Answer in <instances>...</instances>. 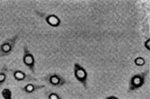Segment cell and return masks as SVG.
<instances>
[{
  "instance_id": "cell-2",
  "label": "cell",
  "mask_w": 150,
  "mask_h": 99,
  "mask_svg": "<svg viewBox=\"0 0 150 99\" xmlns=\"http://www.w3.org/2000/svg\"><path fill=\"white\" fill-rule=\"evenodd\" d=\"M19 40V35H15L13 37L6 39L1 45H0V57H7L15 49V46Z\"/></svg>"
},
{
  "instance_id": "cell-14",
  "label": "cell",
  "mask_w": 150,
  "mask_h": 99,
  "mask_svg": "<svg viewBox=\"0 0 150 99\" xmlns=\"http://www.w3.org/2000/svg\"><path fill=\"white\" fill-rule=\"evenodd\" d=\"M3 96H4V97H5V99H8V98H7V97H6V96H5V95H3ZM9 99H10V98H9Z\"/></svg>"
},
{
  "instance_id": "cell-8",
  "label": "cell",
  "mask_w": 150,
  "mask_h": 99,
  "mask_svg": "<svg viewBox=\"0 0 150 99\" xmlns=\"http://www.w3.org/2000/svg\"><path fill=\"white\" fill-rule=\"evenodd\" d=\"M45 88L44 84H35V83H27L26 85H24L22 87V90L25 93L27 94H31V93H34L36 91L40 90V89Z\"/></svg>"
},
{
  "instance_id": "cell-3",
  "label": "cell",
  "mask_w": 150,
  "mask_h": 99,
  "mask_svg": "<svg viewBox=\"0 0 150 99\" xmlns=\"http://www.w3.org/2000/svg\"><path fill=\"white\" fill-rule=\"evenodd\" d=\"M73 73H74V77L76 78V80L78 81V82H80V84H82L85 89L88 88V85H87V84H88V73H87V71L81 66V64H74Z\"/></svg>"
},
{
  "instance_id": "cell-5",
  "label": "cell",
  "mask_w": 150,
  "mask_h": 99,
  "mask_svg": "<svg viewBox=\"0 0 150 99\" xmlns=\"http://www.w3.org/2000/svg\"><path fill=\"white\" fill-rule=\"evenodd\" d=\"M44 79L48 84H50L51 86H55V87H60V86H63L67 83L66 79L57 73L48 74Z\"/></svg>"
},
{
  "instance_id": "cell-10",
  "label": "cell",
  "mask_w": 150,
  "mask_h": 99,
  "mask_svg": "<svg viewBox=\"0 0 150 99\" xmlns=\"http://www.w3.org/2000/svg\"><path fill=\"white\" fill-rule=\"evenodd\" d=\"M134 64L136 66H145V64H146V60L142 57H135V60H134Z\"/></svg>"
},
{
  "instance_id": "cell-7",
  "label": "cell",
  "mask_w": 150,
  "mask_h": 99,
  "mask_svg": "<svg viewBox=\"0 0 150 99\" xmlns=\"http://www.w3.org/2000/svg\"><path fill=\"white\" fill-rule=\"evenodd\" d=\"M45 22H46L50 27L53 28H57L61 25V20L60 18L54 14H48V15H45Z\"/></svg>"
},
{
  "instance_id": "cell-11",
  "label": "cell",
  "mask_w": 150,
  "mask_h": 99,
  "mask_svg": "<svg viewBox=\"0 0 150 99\" xmlns=\"http://www.w3.org/2000/svg\"><path fill=\"white\" fill-rule=\"evenodd\" d=\"M48 99H63V98L56 92H49L48 93Z\"/></svg>"
},
{
  "instance_id": "cell-12",
  "label": "cell",
  "mask_w": 150,
  "mask_h": 99,
  "mask_svg": "<svg viewBox=\"0 0 150 99\" xmlns=\"http://www.w3.org/2000/svg\"><path fill=\"white\" fill-rule=\"evenodd\" d=\"M150 40L149 39H147L146 42H145V48L147 49V51H150Z\"/></svg>"
},
{
  "instance_id": "cell-9",
  "label": "cell",
  "mask_w": 150,
  "mask_h": 99,
  "mask_svg": "<svg viewBox=\"0 0 150 99\" xmlns=\"http://www.w3.org/2000/svg\"><path fill=\"white\" fill-rule=\"evenodd\" d=\"M7 71H8V69H7L5 66L0 69V87H1L7 80Z\"/></svg>"
},
{
  "instance_id": "cell-4",
  "label": "cell",
  "mask_w": 150,
  "mask_h": 99,
  "mask_svg": "<svg viewBox=\"0 0 150 99\" xmlns=\"http://www.w3.org/2000/svg\"><path fill=\"white\" fill-rule=\"evenodd\" d=\"M23 64L32 73H35V57L32 53L29 51L27 46L23 47Z\"/></svg>"
},
{
  "instance_id": "cell-6",
  "label": "cell",
  "mask_w": 150,
  "mask_h": 99,
  "mask_svg": "<svg viewBox=\"0 0 150 99\" xmlns=\"http://www.w3.org/2000/svg\"><path fill=\"white\" fill-rule=\"evenodd\" d=\"M11 72H12V75H13L14 79H15L16 81H19V82L30 80V79L32 78V77L30 75H28L26 72L20 71V69H11Z\"/></svg>"
},
{
  "instance_id": "cell-13",
  "label": "cell",
  "mask_w": 150,
  "mask_h": 99,
  "mask_svg": "<svg viewBox=\"0 0 150 99\" xmlns=\"http://www.w3.org/2000/svg\"><path fill=\"white\" fill-rule=\"evenodd\" d=\"M104 99H120V98H118L117 96L111 95V96H108V97H106V98H104Z\"/></svg>"
},
{
  "instance_id": "cell-1",
  "label": "cell",
  "mask_w": 150,
  "mask_h": 99,
  "mask_svg": "<svg viewBox=\"0 0 150 99\" xmlns=\"http://www.w3.org/2000/svg\"><path fill=\"white\" fill-rule=\"evenodd\" d=\"M147 75H148V71L132 75L130 77L129 83H128V91L133 92V91H136L139 88H141L146 82Z\"/></svg>"
}]
</instances>
